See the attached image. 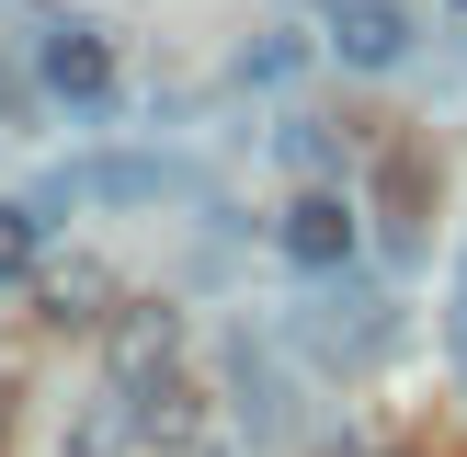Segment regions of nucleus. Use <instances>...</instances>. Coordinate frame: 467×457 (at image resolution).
<instances>
[{
    "label": "nucleus",
    "mask_w": 467,
    "mask_h": 457,
    "mask_svg": "<svg viewBox=\"0 0 467 457\" xmlns=\"http://www.w3.org/2000/svg\"><path fill=\"white\" fill-rule=\"evenodd\" d=\"M35 80L57 91V103H103L114 91V46L91 35V23H35Z\"/></svg>",
    "instance_id": "1"
},
{
    "label": "nucleus",
    "mask_w": 467,
    "mask_h": 457,
    "mask_svg": "<svg viewBox=\"0 0 467 457\" xmlns=\"http://www.w3.org/2000/svg\"><path fill=\"white\" fill-rule=\"evenodd\" d=\"M274 240H285V263H296V274H342L365 228H354V206H342V195H296L285 218H274Z\"/></svg>",
    "instance_id": "2"
},
{
    "label": "nucleus",
    "mask_w": 467,
    "mask_h": 457,
    "mask_svg": "<svg viewBox=\"0 0 467 457\" xmlns=\"http://www.w3.org/2000/svg\"><path fill=\"white\" fill-rule=\"evenodd\" d=\"M171 355H182L171 309H114V388H126V400H149V388L171 377Z\"/></svg>",
    "instance_id": "3"
},
{
    "label": "nucleus",
    "mask_w": 467,
    "mask_h": 457,
    "mask_svg": "<svg viewBox=\"0 0 467 457\" xmlns=\"http://www.w3.org/2000/svg\"><path fill=\"white\" fill-rule=\"evenodd\" d=\"M331 58L342 69H400L410 58V12L400 0H331Z\"/></svg>",
    "instance_id": "4"
},
{
    "label": "nucleus",
    "mask_w": 467,
    "mask_h": 457,
    "mask_svg": "<svg viewBox=\"0 0 467 457\" xmlns=\"http://www.w3.org/2000/svg\"><path fill=\"white\" fill-rule=\"evenodd\" d=\"M103 297H114V274H103V263H68V274H35V309L57 320V332H68V320H114Z\"/></svg>",
    "instance_id": "5"
},
{
    "label": "nucleus",
    "mask_w": 467,
    "mask_h": 457,
    "mask_svg": "<svg viewBox=\"0 0 467 457\" xmlns=\"http://www.w3.org/2000/svg\"><path fill=\"white\" fill-rule=\"evenodd\" d=\"M46 263V206H0V286H35Z\"/></svg>",
    "instance_id": "6"
},
{
    "label": "nucleus",
    "mask_w": 467,
    "mask_h": 457,
    "mask_svg": "<svg viewBox=\"0 0 467 457\" xmlns=\"http://www.w3.org/2000/svg\"><path fill=\"white\" fill-rule=\"evenodd\" d=\"M0 434H12V377H0Z\"/></svg>",
    "instance_id": "7"
},
{
    "label": "nucleus",
    "mask_w": 467,
    "mask_h": 457,
    "mask_svg": "<svg viewBox=\"0 0 467 457\" xmlns=\"http://www.w3.org/2000/svg\"><path fill=\"white\" fill-rule=\"evenodd\" d=\"M388 457H410V446H388Z\"/></svg>",
    "instance_id": "8"
}]
</instances>
